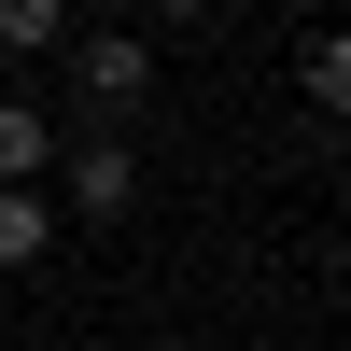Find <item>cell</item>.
I'll return each instance as SVG.
<instances>
[{
    "label": "cell",
    "mask_w": 351,
    "mask_h": 351,
    "mask_svg": "<svg viewBox=\"0 0 351 351\" xmlns=\"http://www.w3.org/2000/svg\"><path fill=\"white\" fill-rule=\"evenodd\" d=\"M56 211L127 225V211H141V155H127V141H71V155H56Z\"/></svg>",
    "instance_id": "6da1fadb"
},
{
    "label": "cell",
    "mask_w": 351,
    "mask_h": 351,
    "mask_svg": "<svg viewBox=\"0 0 351 351\" xmlns=\"http://www.w3.org/2000/svg\"><path fill=\"white\" fill-rule=\"evenodd\" d=\"M141 84H155V43L141 28H84V112H141Z\"/></svg>",
    "instance_id": "7a4b0ae2"
},
{
    "label": "cell",
    "mask_w": 351,
    "mask_h": 351,
    "mask_svg": "<svg viewBox=\"0 0 351 351\" xmlns=\"http://www.w3.org/2000/svg\"><path fill=\"white\" fill-rule=\"evenodd\" d=\"M43 169H56V127H43L28 99H0V197H28Z\"/></svg>",
    "instance_id": "3957f363"
},
{
    "label": "cell",
    "mask_w": 351,
    "mask_h": 351,
    "mask_svg": "<svg viewBox=\"0 0 351 351\" xmlns=\"http://www.w3.org/2000/svg\"><path fill=\"white\" fill-rule=\"evenodd\" d=\"M295 99H309V112H351V28L295 43Z\"/></svg>",
    "instance_id": "277c9868"
},
{
    "label": "cell",
    "mask_w": 351,
    "mask_h": 351,
    "mask_svg": "<svg viewBox=\"0 0 351 351\" xmlns=\"http://www.w3.org/2000/svg\"><path fill=\"white\" fill-rule=\"evenodd\" d=\"M56 253V197L28 183V197H0V267H43Z\"/></svg>",
    "instance_id": "5b68a950"
},
{
    "label": "cell",
    "mask_w": 351,
    "mask_h": 351,
    "mask_svg": "<svg viewBox=\"0 0 351 351\" xmlns=\"http://www.w3.org/2000/svg\"><path fill=\"white\" fill-rule=\"evenodd\" d=\"M71 43V0H0V56H56Z\"/></svg>",
    "instance_id": "8992f818"
}]
</instances>
